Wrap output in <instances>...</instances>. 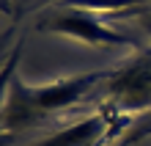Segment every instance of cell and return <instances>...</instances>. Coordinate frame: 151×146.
Returning <instances> with one entry per match:
<instances>
[{
	"label": "cell",
	"instance_id": "obj_1",
	"mask_svg": "<svg viewBox=\"0 0 151 146\" xmlns=\"http://www.w3.org/2000/svg\"><path fill=\"white\" fill-rule=\"evenodd\" d=\"M14 63L17 61H11L8 69L3 72V80L8 77V88H3V138L30 130V127H39L44 118L58 116L69 108L85 102L93 91L102 88L104 77L110 72V69L85 72V75L60 77V80H52V83L28 86L11 75Z\"/></svg>",
	"mask_w": 151,
	"mask_h": 146
},
{
	"label": "cell",
	"instance_id": "obj_2",
	"mask_svg": "<svg viewBox=\"0 0 151 146\" xmlns=\"http://www.w3.org/2000/svg\"><path fill=\"white\" fill-rule=\"evenodd\" d=\"M102 105L129 118H151V50H137L129 61L107 72Z\"/></svg>",
	"mask_w": 151,
	"mask_h": 146
},
{
	"label": "cell",
	"instance_id": "obj_3",
	"mask_svg": "<svg viewBox=\"0 0 151 146\" xmlns=\"http://www.w3.org/2000/svg\"><path fill=\"white\" fill-rule=\"evenodd\" d=\"M41 31L66 36L88 47H110V50H140V41L135 36L124 33L118 28L104 25L99 17L88 14V11H77V8H55V14H50L47 20L39 22Z\"/></svg>",
	"mask_w": 151,
	"mask_h": 146
},
{
	"label": "cell",
	"instance_id": "obj_4",
	"mask_svg": "<svg viewBox=\"0 0 151 146\" xmlns=\"http://www.w3.org/2000/svg\"><path fill=\"white\" fill-rule=\"evenodd\" d=\"M52 8H77L93 17L99 14H135L137 8H146V0H58Z\"/></svg>",
	"mask_w": 151,
	"mask_h": 146
},
{
	"label": "cell",
	"instance_id": "obj_5",
	"mask_svg": "<svg viewBox=\"0 0 151 146\" xmlns=\"http://www.w3.org/2000/svg\"><path fill=\"white\" fill-rule=\"evenodd\" d=\"M55 3H58V0H50V6H55Z\"/></svg>",
	"mask_w": 151,
	"mask_h": 146
}]
</instances>
